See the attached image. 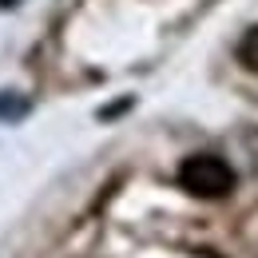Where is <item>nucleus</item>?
Instances as JSON below:
<instances>
[{"mask_svg": "<svg viewBox=\"0 0 258 258\" xmlns=\"http://www.w3.org/2000/svg\"><path fill=\"white\" fill-rule=\"evenodd\" d=\"M234 56H238V64L246 68V72H258V24H250L242 40H238V48H234Z\"/></svg>", "mask_w": 258, "mask_h": 258, "instance_id": "obj_3", "label": "nucleus"}, {"mask_svg": "<svg viewBox=\"0 0 258 258\" xmlns=\"http://www.w3.org/2000/svg\"><path fill=\"white\" fill-rule=\"evenodd\" d=\"M8 4H20V0H0V8H8Z\"/></svg>", "mask_w": 258, "mask_h": 258, "instance_id": "obj_4", "label": "nucleus"}, {"mask_svg": "<svg viewBox=\"0 0 258 258\" xmlns=\"http://www.w3.org/2000/svg\"><path fill=\"white\" fill-rule=\"evenodd\" d=\"M179 187L195 199H223L234 191V167L223 155H191L179 167Z\"/></svg>", "mask_w": 258, "mask_h": 258, "instance_id": "obj_1", "label": "nucleus"}, {"mask_svg": "<svg viewBox=\"0 0 258 258\" xmlns=\"http://www.w3.org/2000/svg\"><path fill=\"white\" fill-rule=\"evenodd\" d=\"M28 111H32L28 96H20V92H0V119H4V123H20Z\"/></svg>", "mask_w": 258, "mask_h": 258, "instance_id": "obj_2", "label": "nucleus"}]
</instances>
